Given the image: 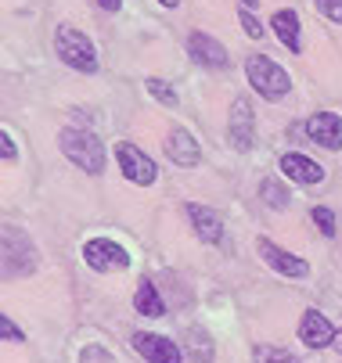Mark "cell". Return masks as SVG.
Here are the masks:
<instances>
[{
  "instance_id": "obj_24",
  "label": "cell",
  "mask_w": 342,
  "mask_h": 363,
  "mask_svg": "<svg viewBox=\"0 0 342 363\" xmlns=\"http://www.w3.org/2000/svg\"><path fill=\"white\" fill-rule=\"evenodd\" d=\"M0 144H4V162H15V155H18V151H15V137H11L8 130L0 133Z\"/></svg>"
},
{
  "instance_id": "obj_1",
  "label": "cell",
  "mask_w": 342,
  "mask_h": 363,
  "mask_svg": "<svg viewBox=\"0 0 342 363\" xmlns=\"http://www.w3.org/2000/svg\"><path fill=\"white\" fill-rule=\"evenodd\" d=\"M58 147H62V155L72 162V166H79L83 173H90V177H97V173H105V144L97 140L90 130H76V126H69V130H62L58 133Z\"/></svg>"
},
{
  "instance_id": "obj_14",
  "label": "cell",
  "mask_w": 342,
  "mask_h": 363,
  "mask_svg": "<svg viewBox=\"0 0 342 363\" xmlns=\"http://www.w3.org/2000/svg\"><path fill=\"white\" fill-rule=\"evenodd\" d=\"M270 29H274V36L281 40V47H288L292 55H299V50H303V36H299V15H296V11H288V8L274 11V18H270Z\"/></svg>"
},
{
  "instance_id": "obj_13",
  "label": "cell",
  "mask_w": 342,
  "mask_h": 363,
  "mask_svg": "<svg viewBox=\"0 0 342 363\" xmlns=\"http://www.w3.org/2000/svg\"><path fill=\"white\" fill-rule=\"evenodd\" d=\"M281 173L288 177V180H296V184H321L324 180V169L314 162V159H307V155H281Z\"/></svg>"
},
{
  "instance_id": "obj_2",
  "label": "cell",
  "mask_w": 342,
  "mask_h": 363,
  "mask_svg": "<svg viewBox=\"0 0 342 363\" xmlns=\"http://www.w3.org/2000/svg\"><path fill=\"white\" fill-rule=\"evenodd\" d=\"M55 50H58V58L69 65V69H76V72H97V47H94V40L87 36V33H79V29H72V26H58L55 29Z\"/></svg>"
},
{
  "instance_id": "obj_22",
  "label": "cell",
  "mask_w": 342,
  "mask_h": 363,
  "mask_svg": "<svg viewBox=\"0 0 342 363\" xmlns=\"http://www.w3.org/2000/svg\"><path fill=\"white\" fill-rule=\"evenodd\" d=\"M0 338L4 342H26V331H18L11 324V317H0Z\"/></svg>"
},
{
  "instance_id": "obj_7",
  "label": "cell",
  "mask_w": 342,
  "mask_h": 363,
  "mask_svg": "<svg viewBox=\"0 0 342 363\" xmlns=\"http://www.w3.org/2000/svg\"><path fill=\"white\" fill-rule=\"evenodd\" d=\"M227 137L238 151H249L253 140H256V116L249 108V101L246 97H238L234 101V108H231V119H227Z\"/></svg>"
},
{
  "instance_id": "obj_28",
  "label": "cell",
  "mask_w": 342,
  "mask_h": 363,
  "mask_svg": "<svg viewBox=\"0 0 342 363\" xmlns=\"http://www.w3.org/2000/svg\"><path fill=\"white\" fill-rule=\"evenodd\" d=\"M335 342H338V345H335V349H338V352H342V335H335Z\"/></svg>"
},
{
  "instance_id": "obj_16",
  "label": "cell",
  "mask_w": 342,
  "mask_h": 363,
  "mask_svg": "<svg viewBox=\"0 0 342 363\" xmlns=\"http://www.w3.org/2000/svg\"><path fill=\"white\" fill-rule=\"evenodd\" d=\"M133 309H137L140 317H162V313H166V302L159 298V291H155L152 281H140V284H137V291H133Z\"/></svg>"
},
{
  "instance_id": "obj_12",
  "label": "cell",
  "mask_w": 342,
  "mask_h": 363,
  "mask_svg": "<svg viewBox=\"0 0 342 363\" xmlns=\"http://www.w3.org/2000/svg\"><path fill=\"white\" fill-rule=\"evenodd\" d=\"M166 155L177 166H199V140H194L184 126H173L170 137H166Z\"/></svg>"
},
{
  "instance_id": "obj_20",
  "label": "cell",
  "mask_w": 342,
  "mask_h": 363,
  "mask_svg": "<svg viewBox=\"0 0 342 363\" xmlns=\"http://www.w3.org/2000/svg\"><path fill=\"white\" fill-rule=\"evenodd\" d=\"M314 223L321 227V234H324V238H331V234H335V216H331V209H324V205H317V209H314Z\"/></svg>"
},
{
  "instance_id": "obj_25",
  "label": "cell",
  "mask_w": 342,
  "mask_h": 363,
  "mask_svg": "<svg viewBox=\"0 0 342 363\" xmlns=\"http://www.w3.org/2000/svg\"><path fill=\"white\" fill-rule=\"evenodd\" d=\"M97 4H101L105 11H119V4H123V0H97Z\"/></svg>"
},
{
  "instance_id": "obj_9",
  "label": "cell",
  "mask_w": 342,
  "mask_h": 363,
  "mask_svg": "<svg viewBox=\"0 0 342 363\" xmlns=\"http://www.w3.org/2000/svg\"><path fill=\"white\" fill-rule=\"evenodd\" d=\"M130 345L148 359V363H180V349L166 338V335H152V331H137L130 338Z\"/></svg>"
},
{
  "instance_id": "obj_23",
  "label": "cell",
  "mask_w": 342,
  "mask_h": 363,
  "mask_svg": "<svg viewBox=\"0 0 342 363\" xmlns=\"http://www.w3.org/2000/svg\"><path fill=\"white\" fill-rule=\"evenodd\" d=\"M238 22H241V29H246V36H263V26H260V18H253V11H241L238 15Z\"/></svg>"
},
{
  "instance_id": "obj_11",
  "label": "cell",
  "mask_w": 342,
  "mask_h": 363,
  "mask_svg": "<svg viewBox=\"0 0 342 363\" xmlns=\"http://www.w3.org/2000/svg\"><path fill=\"white\" fill-rule=\"evenodd\" d=\"M299 338H303V345H310V349H324V345L335 342V328L328 324L324 313H317V309H307L303 320H299Z\"/></svg>"
},
{
  "instance_id": "obj_17",
  "label": "cell",
  "mask_w": 342,
  "mask_h": 363,
  "mask_svg": "<svg viewBox=\"0 0 342 363\" xmlns=\"http://www.w3.org/2000/svg\"><path fill=\"white\" fill-rule=\"evenodd\" d=\"M144 86H148V94L159 101L162 108H177V90H173L166 79H159V76H148V79H144Z\"/></svg>"
},
{
  "instance_id": "obj_6",
  "label": "cell",
  "mask_w": 342,
  "mask_h": 363,
  "mask_svg": "<svg viewBox=\"0 0 342 363\" xmlns=\"http://www.w3.org/2000/svg\"><path fill=\"white\" fill-rule=\"evenodd\" d=\"M187 55H191V62H199L202 69H216V72L231 65L227 47L220 40H213L209 33H191L187 36Z\"/></svg>"
},
{
  "instance_id": "obj_15",
  "label": "cell",
  "mask_w": 342,
  "mask_h": 363,
  "mask_svg": "<svg viewBox=\"0 0 342 363\" xmlns=\"http://www.w3.org/2000/svg\"><path fill=\"white\" fill-rule=\"evenodd\" d=\"M187 216H191V223H194V234H199L202 241L216 245V241L224 238V220H220L213 209H206V205H187Z\"/></svg>"
},
{
  "instance_id": "obj_18",
  "label": "cell",
  "mask_w": 342,
  "mask_h": 363,
  "mask_svg": "<svg viewBox=\"0 0 342 363\" xmlns=\"http://www.w3.org/2000/svg\"><path fill=\"white\" fill-rule=\"evenodd\" d=\"M263 198H267V205H270V209H288V191H285V184L277 180V177H270V180H263Z\"/></svg>"
},
{
  "instance_id": "obj_19",
  "label": "cell",
  "mask_w": 342,
  "mask_h": 363,
  "mask_svg": "<svg viewBox=\"0 0 342 363\" xmlns=\"http://www.w3.org/2000/svg\"><path fill=\"white\" fill-rule=\"evenodd\" d=\"M253 359L256 363H296V356H292L288 349H281V345H256Z\"/></svg>"
},
{
  "instance_id": "obj_27",
  "label": "cell",
  "mask_w": 342,
  "mask_h": 363,
  "mask_svg": "<svg viewBox=\"0 0 342 363\" xmlns=\"http://www.w3.org/2000/svg\"><path fill=\"white\" fill-rule=\"evenodd\" d=\"M241 4H246V11H249V8H256V4H260V0H241Z\"/></svg>"
},
{
  "instance_id": "obj_8",
  "label": "cell",
  "mask_w": 342,
  "mask_h": 363,
  "mask_svg": "<svg viewBox=\"0 0 342 363\" xmlns=\"http://www.w3.org/2000/svg\"><path fill=\"white\" fill-rule=\"evenodd\" d=\"M256 248H260V255H263V263H267L270 270L285 274V277H307V274H310V263H307V259H299V255H292V252L277 248V245L267 241V238H260Z\"/></svg>"
},
{
  "instance_id": "obj_3",
  "label": "cell",
  "mask_w": 342,
  "mask_h": 363,
  "mask_svg": "<svg viewBox=\"0 0 342 363\" xmlns=\"http://www.w3.org/2000/svg\"><path fill=\"white\" fill-rule=\"evenodd\" d=\"M246 76H249V86H253L263 101H281V97L292 90V76H288L277 62H270L267 55L249 58V62H246Z\"/></svg>"
},
{
  "instance_id": "obj_21",
  "label": "cell",
  "mask_w": 342,
  "mask_h": 363,
  "mask_svg": "<svg viewBox=\"0 0 342 363\" xmlns=\"http://www.w3.org/2000/svg\"><path fill=\"white\" fill-rule=\"evenodd\" d=\"M317 8H321V15H324L328 22L342 26V0H317Z\"/></svg>"
},
{
  "instance_id": "obj_5",
  "label": "cell",
  "mask_w": 342,
  "mask_h": 363,
  "mask_svg": "<svg viewBox=\"0 0 342 363\" xmlns=\"http://www.w3.org/2000/svg\"><path fill=\"white\" fill-rule=\"evenodd\" d=\"M116 162H119V169H123V177L130 180V184H140V187H148V184H155V177H159V169H155V162L144 155L137 144H130V140H123V144H116Z\"/></svg>"
},
{
  "instance_id": "obj_10",
  "label": "cell",
  "mask_w": 342,
  "mask_h": 363,
  "mask_svg": "<svg viewBox=\"0 0 342 363\" xmlns=\"http://www.w3.org/2000/svg\"><path fill=\"white\" fill-rule=\"evenodd\" d=\"M307 133H310L314 144H321L328 151H338L342 147V116H335V112H314L307 119Z\"/></svg>"
},
{
  "instance_id": "obj_4",
  "label": "cell",
  "mask_w": 342,
  "mask_h": 363,
  "mask_svg": "<svg viewBox=\"0 0 342 363\" xmlns=\"http://www.w3.org/2000/svg\"><path fill=\"white\" fill-rule=\"evenodd\" d=\"M83 259H87V267L97 270V274H112V270L119 274V270L130 267L126 248L116 245L112 238H90V241L83 245Z\"/></svg>"
},
{
  "instance_id": "obj_26",
  "label": "cell",
  "mask_w": 342,
  "mask_h": 363,
  "mask_svg": "<svg viewBox=\"0 0 342 363\" xmlns=\"http://www.w3.org/2000/svg\"><path fill=\"white\" fill-rule=\"evenodd\" d=\"M159 4H162V8H177V4H180V0H159Z\"/></svg>"
}]
</instances>
